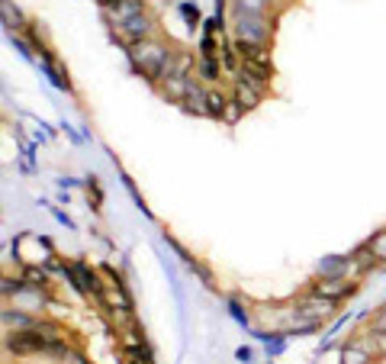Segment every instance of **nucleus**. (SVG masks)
<instances>
[{"label": "nucleus", "instance_id": "nucleus-5", "mask_svg": "<svg viewBox=\"0 0 386 364\" xmlns=\"http://www.w3.org/2000/svg\"><path fill=\"white\" fill-rule=\"evenodd\" d=\"M184 106L197 116H210V91H203L200 84H190L187 97H184Z\"/></svg>", "mask_w": 386, "mask_h": 364}, {"label": "nucleus", "instance_id": "nucleus-6", "mask_svg": "<svg viewBox=\"0 0 386 364\" xmlns=\"http://www.w3.org/2000/svg\"><path fill=\"white\" fill-rule=\"evenodd\" d=\"M341 361L345 364H367L371 361V345H367V341H351V345H345V351H341Z\"/></svg>", "mask_w": 386, "mask_h": 364}, {"label": "nucleus", "instance_id": "nucleus-13", "mask_svg": "<svg viewBox=\"0 0 386 364\" xmlns=\"http://www.w3.org/2000/svg\"><path fill=\"white\" fill-rule=\"evenodd\" d=\"M242 110H245V106L238 103V100H229V106H226V113H222V120L235 123V120H238V116H242Z\"/></svg>", "mask_w": 386, "mask_h": 364}, {"label": "nucleus", "instance_id": "nucleus-12", "mask_svg": "<svg viewBox=\"0 0 386 364\" xmlns=\"http://www.w3.org/2000/svg\"><path fill=\"white\" fill-rule=\"evenodd\" d=\"M373 249V255H377V258H386V232H380V235H373L371 242H367Z\"/></svg>", "mask_w": 386, "mask_h": 364}, {"label": "nucleus", "instance_id": "nucleus-11", "mask_svg": "<svg viewBox=\"0 0 386 364\" xmlns=\"http://www.w3.org/2000/svg\"><path fill=\"white\" fill-rule=\"evenodd\" d=\"M181 16L187 20L190 26H197V23H200V10H197V4H181Z\"/></svg>", "mask_w": 386, "mask_h": 364}, {"label": "nucleus", "instance_id": "nucleus-9", "mask_svg": "<svg viewBox=\"0 0 386 364\" xmlns=\"http://www.w3.org/2000/svg\"><path fill=\"white\" fill-rule=\"evenodd\" d=\"M226 106H229V97L210 91V116H222V113H226Z\"/></svg>", "mask_w": 386, "mask_h": 364}, {"label": "nucleus", "instance_id": "nucleus-14", "mask_svg": "<svg viewBox=\"0 0 386 364\" xmlns=\"http://www.w3.org/2000/svg\"><path fill=\"white\" fill-rule=\"evenodd\" d=\"M373 329H377V332H386V306L377 313V319H373Z\"/></svg>", "mask_w": 386, "mask_h": 364}, {"label": "nucleus", "instance_id": "nucleus-4", "mask_svg": "<svg viewBox=\"0 0 386 364\" xmlns=\"http://www.w3.org/2000/svg\"><path fill=\"white\" fill-rule=\"evenodd\" d=\"M316 294H322V296H328V300H335L338 303L341 296H348L351 290H354V281L351 277H319V284L316 287Z\"/></svg>", "mask_w": 386, "mask_h": 364}, {"label": "nucleus", "instance_id": "nucleus-8", "mask_svg": "<svg viewBox=\"0 0 386 364\" xmlns=\"http://www.w3.org/2000/svg\"><path fill=\"white\" fill-rule=\"evenodd\" d=\"M0 7H4V23H7L10 30H16V26H23V16H20V10H16V7H10V0H4Z\"/></svg>", "mask_w": 386, "mask_h": 364}, {"label": "nucleus", "instance_id": "nucleus-2", "mask_svg": "<svg viewBox=\"0 0 386 364\" xmlns=\"http://www.w3.org/2000/svg\"><path fill=\"white\" fill-rule=\"evenodd\" d=\"M235 36L242 39V42H257V46H264V42H267V20H264V13L238 10V13H235Z\"/></svg>", "mask_w": 386, "mask_h": 364}, {"label": "nucleus", "instance_id": "nucleus-1", "mask_svg": "<svg viewBox=\"0 0 386 364\" xmlns=\"http://www.w3.org/2000/svg\"><path fill=\"white\" fill-rule=\"evenodd\" d=\"M129 58H132V68L142 71L148 81H161L174 55L167 52V46H161L158 39H142L136 46H129Z\"/></svg>", "mask_w": 386, "mask_h": 364}, {"label": "nucleus", "instance_id": "nucleus-7", "mask_svg": "<svg viewBox=\"0 0 386 364\" xmlns=\"http://www.w3.org/2000/svg\"><path fill=\"white\" fill-rule=\"evenodd\" d=\"M200 77L203 81H216L219 77V58H200Z\"/></svg>", "mask_w": 386, "mask_h": 364}, {"label": "nucleus", "instance_id": "nucleus-10", "mask_svg": "<svg viewBox=\"0 0 386 364\" xmlns=\"http://www.w3.org/2000/svg\"><path fill=\"white\" fill-rule=\"evenodd\" d=\"M26 284H32V287H46V271H42V268H26Z\"/></svg>", "mask_w": 386, "mask_h": 364}, {"label": "nucleus", "instance_id": "nucleus-3", "mask_svg": "<svg viewBox=\"0 0 386 364\" xmlns=\"http://www.w3.org/2000/svg\"><path fill=\"white\" fill-rule=\"evenodd\" d=\"M152 32H155V20L148 13H139V16H132V20H126V23L113 26V36L120 39L126 49L142 42V39H152Z\"/></svg>", "mask_w": 386, "mask_h": 364}]
</instances>
